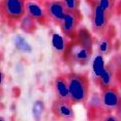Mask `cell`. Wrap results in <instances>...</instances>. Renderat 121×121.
Here are the masks:
<instances>
[{
  "label": "cell",
  "mask_w": 121,
  "mask_h": 121,
  "mask_svg": "<svg viewBox=\"0 0 121 121\" xmlns=\"http://www.w3.org/2000/svg\"><path fill=\"white\" fill-rule=\"evenodd\" d=\"M98 4L104 9V12L112 18V16L115 13V6H116V0H99Z\"/></svg>",
  "instance_id": "16"
},
{
  "label": "cell",
  "mask_w": 121,
  "mask_h": 121,
  "mask_svg": "<svg viewBox=\"0 0 121 121\" xmlns=\"http://www.w3.org/2000/svg\"><path fill=\"white\" fill-rule=\"evenodd\" d=\"M116 81L119 84H121V66H118L117 73H116Z\"/></svg>",
  "instance_id": "22"
},
{
  "label": "cell",
  "mask_w": 121,
  "mask_h": 121,
  "mask_svg": "<svg viewBox=\"0 0 121 121\" xmlns=\"http://www.w3.org/2000/svg\"><path fill=\"white\" fill-rule=\"evenodd\" d=\"M115 115H116V117H117V119L118 120H121V100H120V103L119 104H118V107H117V109L115 110Z\"/></svg>",
  "instance_id": "21"
},
{
  "label": "cell",
  "mask_w": 121,
  "mask_h": 121,
  "mask_svg": "<svg viewBox=\"0 0 121 121\" xmlns=\"http://www.w3.org/2000/svg\"><path fill=\"white\" fill-rule=\"evenodd\" d=\"M100 100L101 107H103L104 111L113 113L117 109L118 104L121 100V95L118 91V88L115 85H113L111 87H108L106 89L101 90Z\"/></svg>",
  "instance_id": "8"
},
{
  "label": "cell",
  "mask_w": 121,
  "mask_h": 121,
  "mask_svg": "<svg viewBox=\"0 0 121 121\" xmlns=\"http://www.w3.org/2000/svg\"><path fill=\"white\" fill-rule=\"evenodd\" d=\"M115 35V29L113 26H110L106 34L100 37L97 46V52H99L101 55L107 56L112 52L113 50V38Z\"/></svg>",
  "instance_id": "13"
},
{
  "label": "cell",
  "mask_w": 121,
  "mask_h": 121,
  "mask_svg": "<svg viewBox=\"0 0 121 121\" xmlns=\"http://www.w3.org/2000/svg\"><path fill=\"white\" fill-rule=\"evenodd\" d=\"M27 0H0V13L2 20L12 25L20 22L26 15Z\"/></svg>",
  "instance_id": "3"
},
{
  "label": "cell",
  "mask_w": 121,
  "mask_h": 121,
  "mask_svg": "<svg viewBox=\"0 0 121 121\" xmlns=\"http://www.w3.org/2000/svg\"><path fill=\"white\" fill-rule=\"evenodd\" d=\"M91 27L93 33L97 36H104L110 28L111 18L104 12L100 5L97 3L91 5Z\"/></svg>",
  "instance_id": "4"
},
{
  "label": "cell",
  "mask_w": 121,
  "mask_h": 121,
  "mask_svg": "<svg viewBox=\"0 0 121 121\" xmlns=\"http://www.w3.org/2000/svg\"><path fill=\"white\" fill-rule=\"evenodd\" d=\"M53 87L56 98L69 100V86H68V80L66 73H61V75L57 76L54 80Z\"/></svg>",
  "instance_id": "10"
},
{
  "label": "cell",
  "mask_w": 121,
  "mask_h": 121,
  "mask_svg": "<svg viewBox=\"0 0 121 121\" xmlns=\"http://www.w3.org/2000/svg\"><path fill=\"white\" fill-rule=\"evenodd\" d=\"M20 23H21V29L23 31H25L26 33H33L36 30L37 22L34 21L33 19H31L30 17H28L27 15H25V17L20 21Z\"/></svg>",
  "instance_id": "15"
},
{
  "label": "cell",
  "mask_w": 121,
  "mask_h": 121,
  "mask_svg": "<svg viewBox=\"0 0 121 121\" xmlns=\"http://www.w3.org/2000/svg\"><path fill=\"white\" fill-rule=\"evenodd\" d=\"M115 13L117 16H121V0H116V6H115Z\"/></svg>",
  "instance_id": "20"
},
{
  "label": "cell",
  "mask_w": 121,
  "mask_h": 121,
  "mask_svg": "<svg viewBox=\"0 0 121 121\" xmlns=\"http://www.w3.org/2000/svg\"><path fill=\"white\" fill-rule=\"evenodd\" d=\"M69 86V100L73 104H86L89 97L90 81L86 73H66Z\"/></svg>",
  "instance_id": "2"
},
{
  "label": "cell",
  "mask_w": 121,
  "mask_h": 121,
  "mask_svg": "<svg viewBox=\"0 0 121 121\" xmlns=\"http://www.w3.org/2000/svg\"><path fill=\"white\" fill-rule=\"evenodd\" d=\"M73 104L69 100H64L56 98L51 107V111L53 115L59 120H73L75 112L73 109Z\"/></svg>",
  "instance_id": "9"
},
{
  "label": "cell",
  "mask_w": 121,
  "mask_h": 121,
  "mask_svg": "<svg viewBox=\"0 0 121 121\" xmlns=\"http://www.w3.org/2000/svg\"><path fill=\"white\" fill-rule=\"evenodd\" d=\"M15 45H16V47H17L19 50H21L23 52H25V51L26 52H30L31 51V47L27 43V42L22 36H17L16 37Z\"/></svg>",
  "instance_id": "18"
},
{
  "label": "cell",
  "mask_w": 121,
  "mask_h": 121,
  "mask_svg": "<svg viewBox=\"0 0 121 121\" xmlns=\"http://www.w3.org/2000/svg\"><path fill=\"white\" fill-rule=\"evenodd\" d=\"M26 15L37 22V24L47 26L50 22L46 9L42 0H27L26 1Z\"/></svg>",
  "instance_id": "7"
},
{
  "label": "cell",
  "mask_w": 121,
  "mask_h": 121,
  "mask_svg": "<svg viewBox=\"0 0 121 121\" xmlns=\"http://www.w3.org/2000/svg\"><path fill=\"white\" fill-rule=\"evenodd\" d=\"M93 55V47L81 42L78 38H73L68 42L63 60L69 66L73 65H85L90 61Z\"/></svg>",
  "instance_id": "1"
},
{
  "label": "cell",
  "mask_w": 121,
  "mask_h": 121,
  "mask_svg": "<svg viewBox=\"0 0 121 121\" xmlns=\"http://www.w3.org/2000/svg\"><path fill=\"white\" fill-rule=\"evenodd\" d=\"M51 40H52V47H53L54 51L58 55H60V56H63L68 42H66L64 37H62L61 35L56 33V32H53Z\"/></svg>",
  "instance_id": "14"
},
{
  "label": "cell",
  "mask_w": 121,
  "mask_h": 121,
  "mask_svg": "<svg viewBox=\"0 0 121 121\" xmlns=\"http://www.w3.org/2000/svg\"><path fill=\"white\" fill-rule=\"evenodd\" d=\"M118 66L116 64H114V61H111L108 65H106L104 71L103 76L100 77L99 81H98L97 87L100 90H104L108 87H111L114 85L116 82V73H117Z\"/></svg>",
  "instance_id": "11"
},
{
  "label": "cell",
  "mask_w": 121,
  "mask_h": 121,
  "mask_svg": "<svg viewBox=\"0 0 121 121\" xmlns=\"http://www.w3.org/2000/svg\"><path fill=\"white\" fill-rule=\"evenodd\" d=\"M83 19V16L80 10L77 12H67L64 16L61 24L59 25L61 32L64 34L65 37H68L69 39H73L77 36L79 30L80 22Z\"/></svg>",
  "instance_id": "5"
},
{
  "label": "cell",
  "mask_w": 121,
  "mask_h": 121,
  "mask_svg": "<svg viewBox=\"0 0 121 121\" xmlns=\"http://www.w3.org/2000/svg\"><path fill=\"white\" fill-rule=\"evenodd\" d=\"M64 4L65 9L67 12H77L80 10V5H81V0H61Z\"/></svg>",
  "instance_id": "17"
},
{
  "label": "cell",
  "mask_w": 121,
  "mask_h": 121,
  "mask_svg": "<svg viewBox=\"0 0 121 121\" xmlns=\"http://www.w3.org/2000/svg\"><path fill=\"white\" fill-rule=\"evenodd\" d=\"M42 2L50 21L53 22L55 25L59 26L67 13L63 2L61 0H42Z\"/></svg>",
  "instance_id": "6"
},
{
  "label": "cell",
  "mask_w": 121,
  "mask_h": 121,
  "mask_svg": "<svg viewBox=\"0 0 121 121\" xmlns=\"http://www.w3.org/2000/svg\"><path fill=\"white\" fill-rule=\"evenodd\" d=\"M43 109H45V106H43V103L40 100L35 101V104H33V108H32V113H33L34 117L38 119L43 113Z\"/></svg>",
  "instance_id": "19"
},
{
  "label": "cell",
  "mask_w": 121,
  "mask_h": 121,
  "mask_svg": "<svg viewBox=\"0 0 121 121\" xmlns=\"http://www.w3.org/2000/svg\"><path fill=\"white\" fill-rule=\"evenodd\" d=\"M104 68H106V65H104V56L101 55L99 52H97L95 55H93L92 67H91V79H92V82L96 86H97L100 77L103 76Z\"/></svg>",
  "instance_id": "12"
},
{
  "label": "cell",
  "mask_w": 121,
  "mask_h": 121,
  "mask_svg": "<svg viewBox=\"0 0 121 121\" xmlns=\"http://www.w3.org/2000/svg\"><path fill=\"white\" fill-rule=\"evenodd\" d=\"M86 1H87L89 4H90V6H91V5L95 4V3H97V2L99 1V0H86Z\"/></svg>",
  "instance_id": "23"
}]
</instances>
